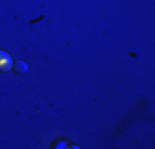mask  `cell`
<instances>
[{
	"mask_svg": "<svg viewBox=\"0 0 155 149\" xmlns=\"http://www.w3.org/2000/svg\"><path fill=\"white\" fill-rule=\"evenodd\" d=\"M13 68V60L10 58L8 53L0 51V71H8Z\"/></svg>",
	"mask_w": 155,
	"mask_h": 149,
	"instance_id": "cell-1",
	"label": "cell"
},
{
	"mask_svg": "<svg viewBox=\"0 0 155 149\" xmlns=\"http://www.w3.org/2000/svg\"><path fill=\"white\" fill-rule=\"evenodd\" d=\"M13 70H15L17 73L23 74V73L28 71V66H27V63H25V61H15V63H13Z\"/></svg>",
	"mask_w": 155,
	"mask_h": 149,
	"instance_id": "cell-2",
	"label": "cell"
}]
</instances>
